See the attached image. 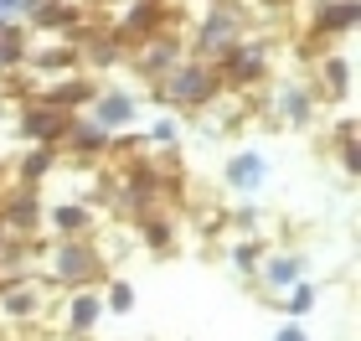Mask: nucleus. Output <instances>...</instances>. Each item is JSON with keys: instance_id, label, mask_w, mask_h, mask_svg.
<instances>
[{"instance_id": "f257e3e1", "label": "nucleus", "mask_w": 361, "mask_h": 341, "mask_svg": "<svg viewBox=\"0 0 361 341\" xmlns=\"http://www.w3.org/2000/svg\"><path fill=\"white\" fill-rule=\"evenodd\" d=\"M227 181H233L238 191H253L258 181H264V160L258 155H233L227 160Z\"/></svg>"}, {"instance_id": "f03ea898", "label": "nucleus", "mask_w": 361, "mask_h": 341, "mask_svg": "<svg viewBox=\"0 0 361 341\" xmlns=\"http://www.w3.org/2000/svg\"><path fill=\"white\" fill-rule=\"evenodd\" d=\"M171 88H176V99H186V104H202V99H212V78H207V73H196V68H186V73H180Z\"/></svg>"}, {"instance_id": "7ed1b4c3", "label": "nucleus", "mask_w": 361, "mask_h": 341, "mask_svg": "<svg viewBox=\"0 0 361 341\" xmlns=\"http://www.w3.org/2000/svg\"><path fill=\"white\" fill-rule=\"evenodd\" d=\"M57 258H62V264H57L62 280H73V274H78V280H88V274H93V253L88 249H62Z\"/></svg>"}, {"instance_id": "20e7f679", "label": "nucleus", "mask_w": 361, "mask_h": 341, "mask_svg": "<svg viewBox=\"0 0 361 341\" xmlns=\"http://www.w3.org/2000/svg\"><path fill=\"white\" fill-rule=\"evenodd\" d=\"M57 124H62L57 114H31V119H26V135H31V140H57V135H52Z\"/></svg>"}, {"instance_id": "39448f33", "label": "nucleus", "mask_w": 361, "mask_h": 341, "mask_svg": "<svg viewBox=\"0 0 361 341\" xmlns=\"http://www.w3.org/2000/svg\"><path fill=\"white\" fill-rule=\"evenodd\" d=\"M57 227H68V233L73 227H88V213L83 207H57Z\"/></svg>"}, {"instance_id": "423d86ee", "label": "nucleus", "mask_w": 361, "mask_h": 341, "mask_svg": "<svg viewBox=\"0 0 361 341\" xmlns=\"http://www.w3.org/2000/svg\"><path fill=\"white\" fill-rule=\"evenodd\" d=\"M129 305H135V289H129V285H114V289H109V311H119V316H124Z\"/></svg>"}, {"instance_id": "0eeeda50", "label": "nucleus", "mask_w": 361, "mask_h": 341, "mask_svg": "<svg viewBox=\"0 0 361 341\" xmlns=\"http://www.w3.org/2000/svg\"><path fill=\"white\" fill-rule=\"evenodd\" d=\"M294 274H300V264H294V258H279V264H269V280H274V285H289Z\"/></svg>"}, {"instance_id": "6e6552de", "label": "nucleus", "mask_w": 361, "mask_h": 341, "mask_svg": "<svg viewBox=\"0 0 361 341\" xmlns=\"http://www.w3.org/2000/svg\"><path fill=\"white\" fill-rule=\"evenodd\" d=\"M93 316H98V311H93V300H88V295H78V305H73V326H93Z\"/></svg>"}, {"instance_id": "1a4fd4ad", "label": "nucleus", "mask_w": 361, "mask_h": 341, "mask_svg": "<svg viewBox=\"0 0 361 341\" xmlns=\"http://www.w3.org/2000/svg\"><path fill=\"white\" fill-rule=\"evenodd\" d=\"M129 114H135V104H129V99H109V104H104V119H119V124H124Z\"/></svg>"}, {"instance_id": "9d476101", "label": "nucleus", "mask_w": 361, "mask_h": 341, "mask_svg": "<svg viewBox=\"0 0 361 341\" xmlns=\"http://www.w3.org/2000/svg\"><path fill=\"white\" fill-rule=\"evenodd\" d=\"M78 145H88V150H93V145H104V129H98V124H83V129H78Z\"/></svg>"}, {"instance_id": "9b49d317", "label": "nucleus", "mask_w": 361, "mask_h": 341, "mask_svg": "<svg viewBox=\"0 0 361 341\" xmlns=\"http://www.w3.org/2000/svg\"><path fill=\"white\" fill-rule=\"evenodd\" d=\"M310 305H315V295H310V289H294V295H289V311H310Z\"/></svg>"}, {"instance_id": "f8f14e48", "label": "nucleus", "mask_w": 361, "mask_h": 341, "mask_svg": "<svg viewBox=\"0 0 361 341\" xmlns=\"http://www.w3.org/2000/svg\"><path fill=\"white\" fill-rule=\"evenodd\" d=\"M16 57H21V52H16V42H0V68H11Z\"/></svg>"}, {"instance_id": "ddd939ff", "label": "nucleus", "mask_w": 361, "mask_h": 341, "mask_svg": "<svg viewBox=\"0 0 361 341\" xmlns=\"http://www.w3.org/2000/svg\"><path fill=\"white\" fill-rule=\"evenodd\" d=\"M155 140H160V145L176 140V124H171V119H160V124H155Z\"/></svg>"}, {"instance_id": "4468645a", "label": "nucleus", "mask_w": 361, "mask_h": 341, "mask_svg": "<svg viewBox=\"0 0 361 341\" xmlns=\"http://www.w3.org/2000/svg\"><path fill=\"white\" fill-rule=\"evenodd\" d=\"M279 341H305V331H300V326H289V331H279Z\"/></svg>"}, {"instance_id": "2eb2a0df", "label": "nucleus", "mask_w": 361, "mask_h": 341, "mask_svg": "<svg viewBox=\"0 0 361 341\" xmlns=\"http://www.w3.org/2000/svg\"><path fill=\"white\" fill-rule=\"evenodd\" d=\"M11 6H16V0H0V11H11Z\"/></svg>"}]
</instances>
